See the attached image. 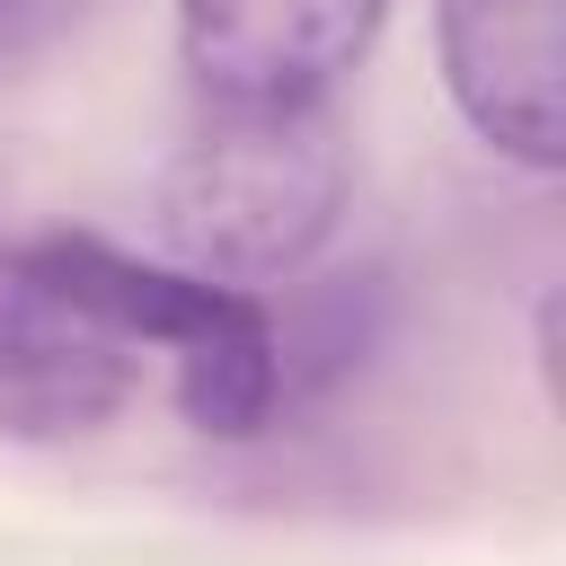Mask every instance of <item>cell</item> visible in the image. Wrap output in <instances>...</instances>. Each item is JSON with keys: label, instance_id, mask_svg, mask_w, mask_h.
Segmentation results:
<instances>
[{"label": "cell", "instance_id": "6da1fadb", "mask_svg": "<svg viewBox=\"0 0 566 566\" xmlns=\"http://www.w3.org/2000/svg\"><path fill=\"white\" fill-rule=\"evenodd\" d=\"M345 212V133L327 106H212L150 186L168 265L212 283H292Z\"/></svg>", "mask_w": 566, "mask_h": 566}, {"label": "cell", "instance_id": "7a4b0ae2", "mask_svg": "<svg viewBox=\"0 0 566 566\" xmlns=\"http://www.w3.org/2000/svg\"><path fill=\"white\" fill-rule=\"evenodd\" d=\"M142 336L80 265V230L0 239V433L71 442L142 389Z\"/></svg>", "mask_w": 566, "mask_h": 566}, {"label": "cell", "instance_id": "3957f363", "mask_svg": "<svg viewBox=\"0 0 566 566\" xmlns=\"http://www.w3.org/2000/svg\"><path fill=\"white\" fill-rule=\"evenodd\" d=\"M80 265L106 292V310L142 336V354L168 363V398L195 433L212 442H256L283 416V371H274V318L256 292L186 274V265H150L124 256L106 239L80 230Z\"/></svg>", "mask_w": 566, "mask_h": 566}, {"label": "cell", "instance_id": "277c9868", "mask_svg": "<svg viewBox=\"0 0 566 566\" xmlns=\"http://www.w3.org/2000/svg\"><path fill=\"white\" fill-rule=\"evenodd\" d=\"M389 0H177L186 71L212 106H327Z\"/></svg>", "mask_w": 566, "mask_h": 566}, {"label": "cell", "instance_id": "5b68a950", "mask_svg": "<svg viewBox=\"0 0 566 566\" xmlns=\"http://www.w3.org/2000/svg\"><path fill=\"white\" fill-rule=\"evenodd\" d=\"M442 80L478 142L522 168H557L566 106H557V0H442Z\"/></svg>", "mask_w": 566, "mask_h": 566}, {"label": "cell", "instance_id": "8992f818", "mask_svg": "<svg viewBox=\"0 0 566 566\" xmlns=\"http://www.w3.org/2000/svg\"><path fill=\"white\" fill-rule=\"evenodd\" d=\"M274 318V371H283V416L310 407L318 389H336L371 345H380V318H389V274L380 265H345V274H318L301 283Z\"/></svg>", "mask_w": 566, "mask_h": 566}, {"label": "cell", "instance_id": "52a82bcc", "mask_svg": "<svg viewBox=\"0 0 566 566\" xmlns=\"http://www.w3.org/2000/svg\"><path fill=\"white\" fill-rule=\"evenodd\" d=\"M97 0H0V53H27V44H44V35H62V27H80Z\"/></svg>", "mask_w": 566, "mask_h": 566}]
</instances>
